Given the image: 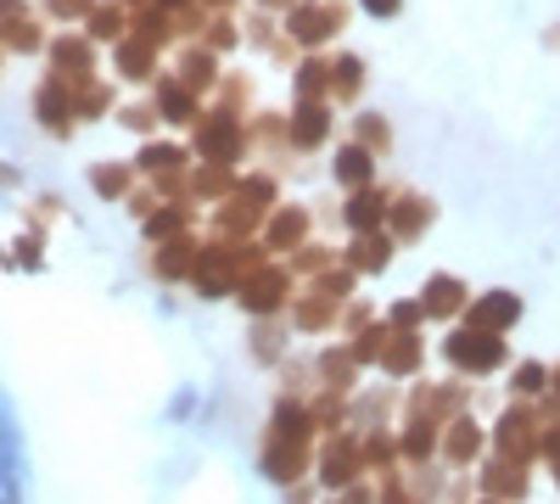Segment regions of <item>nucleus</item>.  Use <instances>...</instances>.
Returning <instances> with one entry per match:
<instances>
[{
	"label": "nucleus",
	"mask_w": 560,
	"mask_h": 504,
	"mask_svg": "<svg viewBox=\"0 0 560 504\" xmlns=\"http://www.w3.org/2000/svg\"><path fill=\"white\" fill-rule=\"evenodd\" d=\"M314 437H319V426H314V415H308V398L280 392L275 409H269V426H264V448H258L264 477L280 482V488L303 482V477L314 471V448H319Z\"/></svg>",
	"instance_id": "1"
},
{
	"label": "nucleus",
	"mask_w": 560,
	"mask_h": 504,
	"mask_svg": "<svg viewBox=\"0 0 560 504\" xmlns=\"http://www.w3.org/2000/svg\"><path fill=\"white\" fill-rule=\"evenodd\" d=\"M287 202L280 197V174L275 168H253L236 174V191H230L213 213H208V236L219 242H258L264 236V219Z\"/></svg>",
	"instance_id": "2"
},
{
	"label": "nucleus",
	"mask_w": 560,
	"mask_h": 504,
	"mask_svg": "<svg viewBox=\"0 0 560 504\" xmlns=\"http://www.w3.org/2000/svg\"><path fill=\"white\" fill-rule=\"evenodd\" d=\"M191 157L197 163H224L236 168L253 157V129H247V113H230V107H202V118L191 124Z\"/></svg>",
	"instance_id": "3"
},
{
	"label": "nucleus",
	"mask_w": 560,
	"mask_h": 504,
	"mask_svg": "<svg viewBox=\"0 0 560 504\" xmlns=\"http://www.w3.org/2000/svg\"><path fill=\"white\" fill-rule=\"evenodd\" d=\"M443 364L465 382H482V376H499L504 364H510V342L493 337V331H477V326H465V319H454V331L443 337Z\"/></svg>",
	"instance_id": "4"
},
{
	"label": "nucleus",
	"mask_w": 560,
	"mask_h": 504,
	"mask_svg": "<svg viewBox=\"0 0 560 504\" xmlns=\"http://www.w3.org/2000/svg\"><path fill=\"white\" fill-rule=\"evenodd\" d=\"M298 274H292V263L287 258H264L258 269H247L242 274V286H236V303L253 314V319H280L292 308V297H298Z\"/></svg>",
	"instance_id": "5"
},
{
	"label": "nucleus",
	"mask_w": 560,
	"mask_h": 504,
	"mask_svg": "<svg viewBox=\"0 0 560 504\" xmlns=\"http://www.w3.org/2000/svg\"><path fill=\"white\" fill-rule=\"evenodd\" d=\"M348 17H353L348 0H298V7L280 17V34H287L298 51H325V45H337Z\"/></svg>",
	"instance_id": "6"
},
{
	"label": "nucleus",
	"mask_w": 560,
	"mask_h": 504,
	"mask_svg": "<svg viewBox=\"0 0 560 504\" xmlns=\"http://www.w3.org/2000/svg\"><path fill=\"white\" fill-rule=\"evenodd\" d=\"M538 443H544V398H538V403L510 398V409H504V415L493 421V432H488V448L504 454V460L538 466Z\"/></svg>",
	"instance_id": "7"
},
{
	"label": "nucleus",
	"mask_w": 560,
	"mask_h": 504,
	"mask_svg": "<svg viewBox=\"0 0 560 504\" xmlns=\"http://www.w3.org/2000/svg\"><path fill=\"white\" fill-rule=\"evenodd\" d=\"M314 477H319L325 493H342V488L364 482V477H370V471H364V437H359L353 426L331 432V437L314 448Z\"/></svg>",
	"instance_id": "8"
},
{
	"label": "nucleus",
	"mask_w": 560,
	"mask_h": 504,
	"mask_svg": "<svg viewBox=\"0 0 560 504\" xmlns=\"http://www.w3.org/2000/svg\"><path fill=\"white\" fill-rule=\"evenodd\" d=\"M337 134V107L331 102H292L287 113V141H292V157H314L331 146Z\"/></svg>",
	"instance_id": "9"
},
{
	"label": "nucleus",
	"mask_w": 560,
	"mask_h": 504,
	"mask_svg": "<svg viewBox=\"0 0 560 504\" xmlns=\"http://www.w3.org/2000/svg\"><path fill=\"white\" fill-rule=\"evenodd\" d=\"M393 197H398V186H382V179H370V186L348 191V197L337 202V219H342V231H348V236H364V231H387Z\"/></svg>",
	"instance_id": "10"
},
{
	"label": "nucleus",
	"mask_w": 560,
	"mask_h": 504,
	"mask_svg": "<svg viewBox=\"0 0 560 504\" xmlns=\"http://www.w3.org/2000/svg\"><path fill=\"white\" fill-rule=\"evenodd\" d=\"M314 224H319V219H314L308 202H280V208L264 219V236H258V242L269 247V258H292L303 242H314Z\"/></svg>",
	"instance_id": "11"
},
{
	"label": "nucleus",
	"mask_w": 560,
	"mask_h": 504,
	"mask_svg": "<svg viewBox=\"0 0 560 504\" xmlns=\"http://www.w3.org/2000/svg\"><path fill=\"white\" fill-rule=\"evenodd\" d=\"M45 79H57L68 90L96 84V39H90V34H57L51 39V73H45Z\"/></svg>",
	"instance_id": "12"
},
{
	"label": "nucleus",
	"mask_w": 560,
	"mask_h": 504,
	"mask_svg": "<svg viewBox=\"0 0 560 504\" xmlns=\"http://www.w3.org/2000/svg\"><path fill=\"white\" fill-rule=\"evenodd\" d=\"M438 460H443L448 471H471V466H482V460H488V432H482L471 415H465V409H459V415L443 426Z\"/></svg>",
	"instance_id": "13"
},
{
	"label": "nucleus",
	"mask_w": 560,
	"mask_h": 504,
	"mask_svg": "<svg viewBox=\"0 0 560 504\" xmlns=\"http://www.w3.org/2000/svg\"><path fill=\"white\" fill-rule=\"evenodd\" d=\"M438 224V202L427 197V191H404L398 186V197H393V213H387V236L398 242V247H415L420 236H427Z\"/></svg>",
	"instance_id": "14"
},
{
	"label": "nucleus",
	"mask_w": 560,
	"mask_h": 504,
	"mask_svg": "<svg viewBox=\"0 0 560 504\" xmlns=\"http://www.w3.org/2000/svg\"><path fill=\"white\" fill-rule=\"evenodd\" d=\"M420 308H427V319H438V326H454V319L465 314V303H471V286L459 281V274H448V269H438V274H427L420 281Z\"/></svg>",
	"instance_id": "15"
},
{
	"label": "nucleus",
	"mask_w": 560,
	"mask_h": 504,
	"mask_svg": "<svg viewBox=\"0 0 560 504\" xmlns=\"http://www.w3.org/2000/svg\"><path fill=\"white\" fill-rule=\"evenodd\" d=\"M459 319H465V326H477V331L504 337V331H516V319H522V297H516V292H504V286H493V292H482V297L465 303Z\"/></svg>",
	"instance_id": "16"
},
{
	"label": "nucleus",
	"mask_w": 560,
	"mask_h": 504,
	"mask_svg": "<svg viewBox=\"0 0 560 504\" xmlns=\"http://www.w3.org/2000/svg\"><path fill=\"white\" fill-rule=\"evenodd\" d=\"M152 107H158V118L174 124V129H191V124L202 118V96H197L191 84H179L174 73H158V79H152Z\"/></svg>",
	"instance_id": "17"
},
{
	"label": "nucleus",
	"mask_w": 560,
	"mask_h": 504,
	"mask_svg": "<svg viewBox=\"0 0 560 504\" xmlns=\"http://www.w3.org/2000/svg\"><path fill=\"white\" fill-rule=\"evenodd\" d=\"M168 73H174L179 84H191L202 102L213 96V90H219V79H224V68H219V51H208L202 39H185V51L174 57V68H168Z\"/></svg>",
	"instance_id": "18"
},
{
	"label": "nucleus",
	"mask_w": 560,
	"mask_h": 504,
	"mask_svg": "<svg viewBox=\"0 0 560 504\" xmlns=\"http://www.w3.org/2000/svg\"><path fill=\"white\" fill-rule=\"evenodd\" d=\"M247 129H253V157L264 163V168H287L292 163V141H287V113H253L247 118Z\"/></svg>",
	"instance_id": "19"
},
{
	"label": "nucleus",
	"mask_w": 560,
	"mask_h": 504,
	"mask_svg": "<svg viewBox=\"0 0 560 504\" xmlns=\"http://www.w3.org/2000/svg\"><path fill=\"white\" fill-rule=\"evenodd\" d=\"M527 471H533V466H522V460H504V454H493V448H488L482 477H477V493L504 499V504H522V499H527Z\"/></svg>",
	"instance_id": "20"
},
{
	"label": "nucleus",
	"mask_w": 560,
	"mask_h": 504,
	"mask_svg": "<svg viewBox=\"0 0 560 504\" xmlns=\"http://www.w3.org/2000/svg\"><path fill=\"white\" fill-rule=\"evenodd\" d=\"M393 258H398V242H393L387 231L348 236V247H342V263H348L353 274H382V269H393Z\"/></svg>",
	"instance_id": "21"
},
{
	"label": "nucleus",
	"mask_w": 560,
	"mask_h": 504,
	"mask_svg": "<svg viewBox=\"0 0 560 504\" xmlns=\"http://www.w3.org/2000/svg\"><path fill=\"white\" fill-rule=\"evenodd\" d=\"M34 113H39L45 134H73V129H79V102H73V90L57 84V79H45V84H39Z\"/></svg>",
	"instance_id": "22"
},
{
	"label": "nucleus",
	"mask_w": 560,
	"mask_h": 504,
	"mask_svg": "<svg viewBox=\"0 0 560 504\" xmlns=\"http://www.w3.org/2000/svg\"><path fill=\"white\" fill-rule=\"evenodd\" d=\"M420 364H427V337H420V331H393L376 371L393 376V382H409V376H420Z\"/></svg>",
	"instance_id": "23"
},
{
	"label": "nucleus",
	"mask_w": 560,
	"mask_h": 504,
	"mask_svg": "<svg viewBox=\"0 0 560 504\" xmlns=\"http://www.w3.org/2000/svg\"><path fill=\"white\" fill-rule=\"evenodd\" d=\"M197 219H202L197 202H158L147 219H140V231H147L152 242H174V236H197Z\"/></svg>",
	"instance_id": "24"
},
{
	"label": "nucleus",
	"mask_w": 560,
	"mask_h": 504,
	"mask_svg": "<svg viewBox=\"0 0 560 504\" xmlns=\"http://www.w3.org/2000/svg\"><path fill=\"white\" fill-rule=\"evenodd\" d=\"M359 371H364V364L353 359V342H331V348H325L319 359H314V376H319V387L325 392H353V382H359Z\"/></svg>",
	"instance_id": "25"
},
{
	"label": "nucleus",
	"mask_w": 560,
	"mask_h": 504,
	"mask_svg": "<svg viewBox=\"0 0 560 504\" xmlns=\"http://www.w3.org/2000/svg\"><path fill=\"white\" fill-rule=\"evenodd\" d=\"M292 102H331V51H303L292 68Z\"/></svg>",
	"instance_id": "26"
},
{
	"label": "nucleus",
	"mask_w": 560,
	"mask_h": 504,
	"mask_svg": "<svg viewBox=\"0 0 560 504\" xmlns=\"http://www.w3.org/2000/svg\"><path fill=\"white\" fill-rule=\"evenodd\" d=\"M230 191H236V168H224V163H191L185 197H191L197 208H219Z\"/></svg>",
	"instance_id": "27"
},
{
	"label": "nucleus",
	"mask_w": 560,
	"mask_h": 504,
	"mask_svg": "<svg viewBox=\"0 0 560 504\" xmlns=\"http://www.w3.org/2000/svg\"><path fill=\"white\" fill-rule=\"evenodd\" d=\"M376 163H382V157H370L359 141H342V146L331 152V179H337V191L348 197V191L370 186V179H376Z\"/></svg>",
	"instance_id": "28"
},
{
	"label": "nucleus",
	"mask_w": 560,
	"mask_h": 504,
	"mask_svg": "<svg viewBox=\"0 0 560 504\" xmlns=\"http://www.w3.org/2000/svg\"><path fill=\"white\" fill-rule=\"evenodd\" d=\"M197 253H202V242L197 236H174V242H158V253H152V274L158 281H191V269H197Z\"/></svg>",
	"instance_id": "29"
},
{
	"label": "nucleus",
	"mask_w": 560,
	"mask_h": 504,
	"mask_svg": "<svg viewBox=\"0 0 560 504\" xmlns=\"http://www.w3.org/2000/svg\"><path fill=\"white\" fill-rule=\"evenodd\" d=\"M158 57H163V51H152V45L135 39V34H124V39L113 45L118 79H129V84H152V79H158Z\"/></svg>",
	"instance_id": "30"
},
{
	"label": "nucleus",
	"mask_w": 560,
	"mask_h": 504,
	"mask_svg": "<svg viewBox=\"0 0 560 504\" xmlns=\"http://www.w3.org/2000/svg\"><path fill=\"white\" fill-rule=\"evenodd\" d=\"M45 34H39V17L28 7H12V12H0V51H39Z\"/></svg>",
	"instance_id": "31"
},
{
	"label": "nucleus",
	"mask_w": 560,
	"mask_h": 504,
	"mask_svg": "<svg viewBox=\"0 0 560 504\" xmlns=\"http://www.w3.org/2000/svg\"><path fill=\"white\" fill-rule=\"evenodd\" d=\"M359 96H364V57L337 51L331 57V107H359Z\"/></svg>",
	"instance_id": "32"
},
{
	"label": "nucleus",
	"mask_w": 560,
	"mask_h": 504,
	"mask_svg": "<svg viewBox=\"0 0 560 504\" xmlns=\"http://www.w3.org/2000/svg\"><path fill=\"white\" fill-rule=\"evenodd\" d=\"M135 186H140L135 163H96L90 168V191H96L102 202H124V197H135Z\"/></svg>",
	"instance_id": "33"
},
{
	"label": "nucleus",
	"mask_w": 560,
	"mask_h": 504,
	"mask_svg": "<svg viewBox=\"0 0 560 504\" xmlns=\"http://www.w3.org/2000/svg\"><path fill=\"white\" fill-rule=\"evenodd\" d=\"M84 23H90V39L96 45H118L129 34V7L124 0H96V12H90Z\"/></svg>",
	"instance_id": "34"
},
{
	"label": "nucleus",
	"mask_w": 560,
	"mask_h": 504,
	"mask_svg": "<svg viewBox=\"0 0 560 504\" xmlns=\"http://www.w3.org/2000/svg\"><path fill=\"white\" fill-rule=\"evenodd\" d=\"M348 141H359L370 157H387L393 152V124L382 113H353V134H348Z\"/></svg>",
	"instance_id": "35"
},
{
	"label": "nucleus",
	"mask_w": 560,
	"mask_h": 504,
	"mask_svg": "<svg viewBox=\"0 0 560 504\" xmlns=\"http://www.w3.org/2000/svg\"><path fill=\"white\" fill-rule=\"evenodd\" d=\"M510 398H522V403H538V398H549V364H538V359H522L516 371H510Z\"/></svg>",
	"instance_id": "36"
},
{
	"label": "nucleus",
	"mask_w": 560,
	"mask_h": 504,
	"mask_svg": "<svg viewBox=\"0 0 560 504\" xmlns=\"http://www.w3.org/2000/svg\"><path fill=\"white\" fill-rule=\"evenodd\" d=\"M287 263H292V274H298V281H314L319 269L342 263V253H337V247H325V242H303V247H298V253H292Z\"/></svg>",
	"instance_id": "37"
},
{
	"label": "nucleus",
	"mask_w": 560,
	"mask_h": 504,
	"mask_svg": "<svg viewBox=\"0 0 560 504\" xmlns=\"http://www.w3.org/2000/svg\"><path fill=\"white\" fill-rule=\"evenodd\" d=\"M202 45H208V51H236V45H242V23H236V12H213L208 17V28H202Z\"/></svg>",
	"instance_id": "38"
},
{
	"label": "nucleus",
	"mask_w": 560,
	"mask_h": 504,
	"mask_svg": "<svg viewBox=\"0 0 560 504\" xmlns=\"http://www.w3.org/2000/svg\"><path fill=\"white\" fill-rule=\"evenodd\" d=\"M213 107L247 113V107H253V79H247V73H224V79H219V90H213Z\"/></svg>",
	"instance_id": "39"
},
{
	"label": "nucleus",
	"mask_w": 560,
	"mask_h": 504,
	"mask_svg": "<svg viewBox=\"0 0 560 504\" xmlns=\"http://www.w3.org/2000/svg\"><path fill=\"white\" fill-rule=\"evenodd\" d=\"M242 39L253 45V51H275V39H280V17H269V12H258V7H253V17H247Z\"/></svg>",
	"instance_id": "40"
},
{
	"label": "nucleus",
	"mask_w": 560,
	"mask_h": 504,
	"mask_svg": "<svg viewBox=\"0 0 560 504\" xmlns=\"http://www.w3.org/2000/svg\"><path fill=\"white\" fill-rule=\"evenodd\" d=\"M382 319H387L393 331H420V326H427V308H420V297H404V303H393Z\"/></svg>",
	"instance_id": "41"
},
{
	"label": "nucleus",
	"mask_w": 560,
	"mask_h": 504,
	"mask_svg": "<svg viewBox=\"0 0 560 504\" xmlns=\"http://www.w3.org/2000/svg\"><path fill=\"white\" fill-rule=\"evenodd\" d=\"M118 118H124L135 134H147V141H158V124H163V118H158V107H152V102H135V107H124Z\"/></svg>",
	"instance_id": "42"
},
{
	"label": "nucleus",
	"mask_w": 560,
	"mask_h": 504,
	"mask_svg": "<svg viewBox=\"0 0 560 504\" xmlns=\"http://www.w3.org/2000/svg\"><path fill=\"white\" fill-rule=\"evenodd\" d=\"M45 12H51L57 23H84L90 12H96V0H45Z\"/></svg>",
	"instance_id": "43"
},
{
	"label": "nucleus",
	"mask_w": 560,
	"mask_h": 504,
	"mask_svg": "<svg viewBox=\"0 0 560 504\" xmlns=\"http://www.w3.org/2000/svg\"><path fill=\"white\" fill-rule=\"evenodd\" d=\"M370 319H376V308H370V303H348V308H342V319H337V326H342V331L353 337V331H364V326H370Z\"/></svg>",
	"instance_id": "44"
},
{
	"label": "nucleus",
	"mask_w": 560,
	"mask_h": 504,
	"mask_svg": "<svg viewBox=\"0 0 560 504\" xmlns=\"http://www.w3.org/2000/svg\"><path fill=\"white\" fill-rule=\"evenodd\" d=\"M353 7H359L364 17H376V23H387V17H398V12H404V0H353Z\"/></svg>",
	"instance_id": "45"
},
{
	"label": "nucleus",
	"mask_w": 560,
	"mask_h": 504,
	"mask_svg": "<svg viewBox=\"0 0 560 504\" xmlns=\"http://www.w3.org/2000/svg\"><path fill=\"white\" fill-rule=\"evenodd\" d=\"M253 7H258V12H269V17H287V12L298 7V0H253Z\"/></svg>",
	"instance_id": "46"
},
{
	"label": "nucleus",
	"mask_w": 560,
	"mask_h": 504,
	"mask_svg": "<svg viewBox=\"0 0 560 504\" xmlns=\"http://www.w3.org/2000/svg\"><path fill=\"white\" fill-rule=\"evenodd\" d=\"M202 7H208V12H236L242 0H202Z\"/></svg>",
	"instance_id": "47"
},
{
	"label": "nucleus",
	"mask_w": 560,
	"mask_h": 504,
	"mask_svg": "<svg viewBox=\"0 0 560 504\" xmlns=\"http://www.w3.org/2000/svg\"><path fill=\"white\" fill-rule=\"evenodd\" d=\"M549 398L560 403V364H549Z\"/></svg>",
	"instance_id": "48"
},
{
	"label": "nucleus",
	"mask_w": 560,
	"mask_h": 504,
	"mask_svg": "<svg viewBox=\"0 0 560 504\" xmlns=\"http://www.w3.org/2000/svg\"><path fill=\"white\" fill-rule=\"evenodd\" d=\"M549 45H560V23H555V34H549Z\"/></svg>",
	"instance_id": "49"
},
{
	"label": "nucleus",
	"mask_w": 560,
	"mask_h": 504,
	"mask_svg": "<svg viewBox=\"0 0 560 504\" xmlns=\"http://www.w3.org/2000/svg\"><path fill=\"white\" fill-rule=\"evenodd\" d=\"M549 471H555V482H560V460H555V466H549Z\"/></svg>",
	"instance_id": "50"
},
{
	"label": "nucleus",
	"mask_w": 560,
	"mask_h": 504,
	"mask_svg": "<svg viewBox=\"0 0 560 504\" xmlns=\"http://www.w3.org/2000/svg\"><path fill=\"white\" fill-rule=\"evenodd\" d=\"M325 504H342V499H337V493H331V499H325Z\"/></svg>",
	"instance_id": "51"
}]
</instances>
